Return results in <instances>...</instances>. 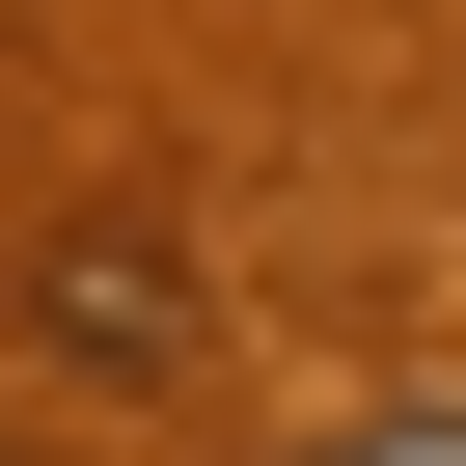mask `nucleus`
Masks as SVG:
<instances>
[{
    "instance_id": "1",
    "label": "nucleus",
    "mask_w": 466,
    "mask_h": 466,
    "mask_svg": "<svg viewBox=\"0 0 466 466\" xmlns=\"http://www.w3.org/2000/svg\"><path fill=\"white\" fill-rule=\"evenodd\" d=\"M28 329L83 384H165L192 357V219H56V248H28Z\"/></svg>"
},
{
    "instance_id": "2",
    "label": "nucleus",
    "mask_w": 466,
    "mask_h": 466,
    "mask_svg": "<svg viewBox=\"0 0 466 466\" xmlns=\"http://www.w3.org/2000/svg\"><path fill=\"white\" fill-rule=\"evenodd\" d=\"M302 466H466V384H384V411H329Z\"/></svg>"
}]
</instances>
